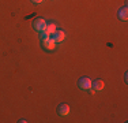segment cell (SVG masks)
Returning <instances> with one entry per match:
<instances>
[{"label":"cell","instance_id":"1","mask_svg":"<svg viewBox=\"0 0 128 123\" xmlns=\"http://www.w3.org/2000/svg\"><path fill=\"white\" fill-rule=\"evenodd\" d=\"M33 26H34V29L37 30V32L42 33L45 30V27H46V22H45V19H42V18H37V19L33 22Z\"/></svg>","mask_w":128,"mask_h":123},{"label":"cell","instance_id":"2","mask_svg":"<svg viewBox=\"0 0 128 123\" xmlns=\"http://www.w3.org/2000/svg\"><path fill=\"white\" fill-rule=\"evenodd\" d=\"M79 88L82 90H89V89H91V79L89 77H82L79 79Z\"/></svg>","mask_w":128,"mask_h":123},{"label":"cell","instance_id":"3","mask_svg":"<svg viewBox=\"0 0 128 123\" xmlns=\"http://www.w3.org/2000/svg\"><path fill=\"white\" fill-rule=\"evenodd\" d=\"M50 37H52V40H53L54 42H62L64 40V37H66V33H64L63 30H56Z\"/></svg>","mask_w":128,"mask_h":123},{"label":"cell","instance_id":"4","mask_svg":"<svg viewBox=\"0 0 128 123\" xmlns=\"http://www.w3.org/2000/svg\"><path fill=\"white\" fill-rule=\"evenodd\" d=\"M104 86H105V84H104V81H101V79L91 81V88L94 89V92H101L104 89Z\"/></svg>","mask_w":128,"mask_h":123},{"label":"cell","instance_id":"5","mask_svg":"<svg viewBox=\"0 0 128 123\" xmlns=\"http://www.w3.org/2000/svg\"><path fill=\"white\" fill-rule=\"evenodd\" d=\"M57 112L60 116H67L70 113V105L68 104H60L59 108H57Z\"/></svg>","mask_w":128,"mask_h":123},{"label":"cell","instance_id":"6","mask_svg":"<svg viewBox=\"0 0 128 123\" xmlns=\"http://www.w3.org/2000/svg\"><path fill=\"white\" fill-rule=\"evenodd\" d=\"M56 25L54 23H46V27H45V30L42 33H45V34H48V36H52L54 32H56Z\"/></svg>","mask_w":128,"mask_h":123},{"label":"cell","instance_id":"7","mask_svg":"<svg viewBox=\"0 0 128 123\" xmlns=\"http://www.w3.org/2000/svg\"><path fill=\"white\" fill-rule=\"evenodd\" d=\"M118 18H120L121 21H127L128 19V10L127 7H123L118 10Z\"/></svg>","mask_w":128,"mask_h":123},{"label":"cell","instance_id":"8","mask_svg":"<svg viewBox=\"0 0 128 123\" xmlns=\"http://www.w3.org/2000/svg\"><path fill=\"white\" fill-rule=\"evenodd\" d=\"M44 47L46 48V49H54V47H56V42H54L52 38H49L48 41H44Z\"/></svg>","mask_w":128,"mask_h":123},{"label":"cell","instance_id":"9","mask_svg":"<svg viewBox=\"0 0 128 123\" xmlns=\"http://www.w3.org/2000/svg\"><path fill=\"white\" fill-rule=\"evenodd\" d=\"M32 2H33V3H42L44 0H32Z\"/></svg>","mask_w":128,"mask_h":123}]
</instances>
